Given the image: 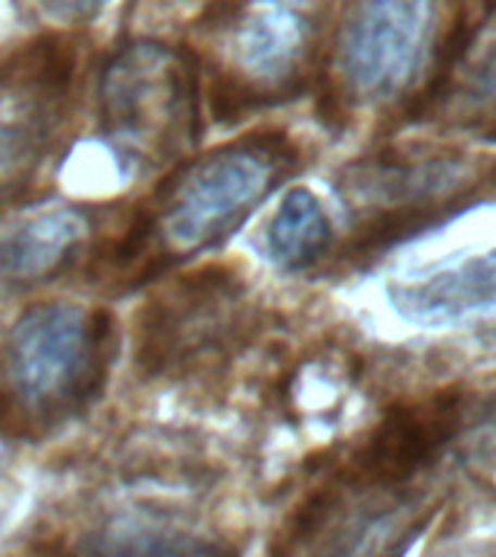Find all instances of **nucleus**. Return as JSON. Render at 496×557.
<instances>
[{
    "instance_id": "1",
    "label": "nucleus",
    "mask_w": 496,
    "mask_h": 557,
    "mask_svg": "<svg viewBox=\"0 0 496 557\" xmlns=\"http://www.w3.org/2000/svg\"><path fill=\"white\" fill-rule=\"evenodd\" d=\"M296 169L282 134H252L186 160L134 212L111 252L116 276L146 278L226 242Z\"/></svg>"
},
{
    "instance_id": "2",
    "label": "nucleus",
    "mask_w": 496,
    "mask_h": 557,
    "mask_svg": "<svg viewBox=\"0 0 496 557\" xmlns=\"http://www.w3.org/2000/svg\"><path fill=\"white\" fill-rule=\"evenodd\" d=\"M116 355L104 308L44 302L17 317L0 355V433L41 438L85 412Z\"/></svg>"
},
{
    "instance_id": "3",
    "label": "nucleus",
    "mask_w": 496,
    "mask_h": 557,
    "mask_svg": "<svg viewBox=\"0 0 496 557\" xmlns=\"http://www.w3.org/2000/svg\"><path fill=\"white\" fill-rule=\"evenodd\" d=\"M96 111L99 137L122 172H157L198 139V61L163 41L125 44L102 67Z\"/></svg>"
},
{
    "instance_id": "4",
    "label": "nucleus",
    "mask_w": 496,
    "mask_h": 557,
    "mask_svg": "<svg viewBox=\"0 0 496 557\" xmlns=\"http://www.w3.org/2000/svg\"><path fill=\"white\" fill-rule=\"evenodd\" d=\"M496 186V163L464 151H383L343 174L355 252H374L438 224Z\"/></svg>"
},
{
    "instance_id": "5",
    "label": "nucleus",
    "mask_w": 496,
    "mask_h": 557,
    "mask_svg": "<svg viewBox=\"0 0 496 557\" xmlns=\"http://www.w3.org/2000/svg\"><path fill=\"white\" fill-rule=\"evenodd\" d=\"M209 26L221 50L212 73L221 116L282 102L308 82L317 17L302 0H212Z\"/></svg>"
},
{
    "instance_id": "6",
    "label": "nucleus",
    "mask_w": 496,
    "mask_h": 557,
    "mask_svg": "<svg viewBox=\"0 0 496 557\" xmlns=\"http://www.w3.org/2000/svg\"><path fill=\"white\" fill-rule=\"evenodd\" d=\"M76 52L61 35H41L0 61V212L38 181L67 125Z\"/></svg>"
},
{
    "instance_id": "7",
    "label": "nucleus",
    "mask_w": 496,
    "mask_h": 557,
    "mask_svg": "<svg viewBox=\"0 0 496 557\" xmlns=\"http://www.w3.org/2000/svg\"><path fill=\"white\" fill-rule=\"evenodd\" d=\"M250 331L241 278L198 270L160 287L137 313V366L146 374H189L238 348Z\"/></svg>"
},
{
    "instance_id": "8",
    "label": "nucleus",
    "mask_w": 496,
    "mask_h": 557,
    "mask_svg": "<svg viewBox=\"0 0 496 557\" xmlns=\"http://www.w3.org/2000/svg\"><path fill=\"white\" fill-rule=\"evenodd\" d=\"M421 525L407 487L363 485L339 470L294 513L276 557H400Z\"/></svg>"
},
{
    "instance_id": "9",
    "label": "nucleus",
    "mask_w": 496,
    "mask_h": 557,
    "mask_svg": "<svg viewBox=\"0 0 496 557\" xmlns=\"http://www.w3.org/2000/svg\"><path fill=\"white\" fill-rule=\"evenodd\" d=\"M433 33V0H360L337 35L339 96L369 104L404 94L424 67Z\"/></svg>"
},
{
    "instance_id": "10",
    "label": "nucleus",
    "mask_w": 496,
    "mask_h": 557,
    "mask_svg": "<svg viewBox=\"0 0 496 557\" xmlns=\"http://www.w3.org/2000/svg\"><path fill=\"white\" fill-rule=\"evenodd\" d=\"M464 421L468 404L456 389L395 404L365 435L343 473L372 487H409L459 438Z\"/></svg>"
},
{
    "instance_id": "11",
    "label": "nucleus",
    "mask_w": 496,
    "mask_h": 557,
    "mask_svg": "<svg viewBox=\"0 0 496 557\" xmlns=\"http://www.w3.org/2000/svg\"><path fill=\"white\" fill-rule=\"evenodd\" d=\"M85 209H26L0 224V296L61 276L90 242Z\"/></svg>"
},
{
    "instance_id": "12",
    "label": "nucleus",
    "mask_w": 496,
    "mask_h": 557,
    "mask_svg": "<svg viewBox=\"0 0 496 557\" xmlns=\"http://www.w3.org/2000/svg\"><path fill=\"white\" fill-rule=\"evenodd\" d=\"M424 102L442 104L461 128L496 139V33H485L479 41L464 33L450 35Z\"/></svg>"
},
{
    "instance_id": "13",
    "label": "nucleus",
    "mask_w": 496,
    "mask_h": 557,
    "mask_svg": "<svg viewBox=\"0 0 496 557\" xmlns=\"http://www.w3.org/2000/svg\"><path fill=\"white\" fill-rule=\"evenodd\" d=\"M392 302L407 320L438 325L496 305V250L461 261L424 282L392 287Z\"/></svg>"
},
{
    "instance_id": "14",
    "label": "nucleus",
    "mask_w": 496,
    "mask_h": 557,
    "mask_svg": "<svg viewBox=\"0 0 496 557\" xmlns=\"http://www.w3.org/2000/svg\"><path fill=\"white\" fill-rule=\"evenodd\" d=\"M70 557H235V552L203 534L120 517L85 531Z\"/></svg>"
},
{
    "instance_id": "15",
    "label": "nucleus",
    "mask_w": 496,
    "mask_h": 557,
    "mask_svg": "<svg viewBox=\"0 0 496 557\" xmlns=\"http://www.w3.org/2000/svg\"><path fill=\"white\" fill-rule=\"evenodd\" d=\"M331 221L308 189L287 191L268 226V250L282 268H308L328 250Z\"/></svg>"
},
{
    "instance_id": "16",
    "label": "nucleus",
    "mask_w": 496,
    "mask_h": 557,
    "mask_svg": "<svg viewBox=\"0 0 496 557\" xmlns=\"http://www.w3.org/2000/svg\"><path fill=\"white\" fill-rule=\"evenodd\" d=\"M47 15L67 21V24H85L94 21L111 0H35Z\"/></svg>"
},
{
    "instance_id": "17",
    "label": "nucleus",
    "mask_w": 496,
    "mask_h": 557,
    "mask_svg": "<svg viewBox=\"0 0 496 557\" xmlns=\"http://www.w3.org/2000/svg\"><path fill=\"white\" fill-rule=\"evenodd\" d=\"M426 557H496V534H476V537L447 540Z\"/></svg>"
}]
</instances>
